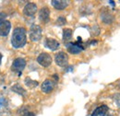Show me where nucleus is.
<instances>
[{"label": "nucleus", "mask_w": 120, "mask_h": 116, "mask_svg": "<svg viewBox=\"0 0 120 116\" xmlns=\"http://www.w3.org/2000/svg\"><path fill=\"white\" fill-rule=\"evenodd\" d=\"M71 38H72V29L68 28L63 29V41L68 42Z\"/></svg>", "instance_id": "15"}, {"label": "nucleus", "mask_w": 120, "mask_h": 116, "mask_svg": "<svg viewBox=\"0 0 120 116\" xmlns=\"http://www.w3.org/2000/svg\"><path fill=\"white\" fill-rule=\"evenodd\" d=\"M23 116H35V114L33 112H27V113H25Z\"/></svg>", "instance_id": "21"}, {"label": "nucleus", "mask_w": 120, "mask_h": 116, "mask_svg": "<svg viewBox=\"0 0 120 116\" xmlns=\"http://www.w3.org/2000/svg\"><path fill=\"white\" fill-rule=\"evenodd\" d=\"M26 33H27L26 29L24 28H21V27L16 28L13 30L12 38H11V44L14 48L19 49V48L23 47L26 44V42H27Z\"/></svg>", "instance_id": "1"}, {"label": "nucleus", "mask_w": 120, "mask_h": 116, "mask_svg": "<svg viewBox=\"0 0 120 116\" xmlns=\"http://www.w3.org/2000/svg\"><path fill=\"white\" fill-rule=\"evenodd\" d=\"M51 3L55 8L59 10L65 9L68 6V1H66V0H53Z\"/></svg>", "instance_id": "12"}, {"label": "nucleus", "mask_w": 120, "mask_h": 116, "mask_svg": "<svg viewBox=\"0 0 120 116\" xmlns=\"http://www.w3.org/2000/svg\"><path fill=\"white\" fill-rule=\"evenodd\" d=\"M55 61L58 66L65 67L68 65V55L64 52H59L58 54H56Z\"/></svg>", "instance_id": "4"}, {"label": "nucleus", "mask_w": 120, "mask_h": 116, "mask_svg": "<svg viewBox=\"0 0 120 116\" xmlns=\"http://www.w3.org/2000/svg\"><path fill=\"white\" fill-rule=\"evenodd\" d=\"M25 66H26V61L23 58H16L13 61L11 69L14 72L20 74L23 71V69L25 68Z\"/></svg>", "instance_id": "3"}, {"label": "nucleus", "mask_w": 120, "mask_h": 116, "mask_svg": "<svg viewBox=\"0 0 120 116\" xmlns=\"http://www.w3.org/2000/svg\"><path fill=\"white\" fill-rule=\"evenodd\" d=\"M6 17H7V15L6 14H4V13H0V23H1V22H3V21L5 20L4 18H5Z\"/></svg>", "instance_id": "20"}, {"label": "nucleus", "mask_w": 120, "mask_h": 116, "mask_svg": "<svg viewBox=\"0 0 120 116\" xmlns=\"http://www.w3.org/2000/svg\"><path fill=\"white\" fill-rule=\"evenodd\" d=\"M37 62L39 65H41L44 67H48L52 64V57L49 54L47 53H42L38 57H37Z\"/></svg>", "instance_id": "5"}, {"label": "nucleus", "mask_w": 120, "mask_h": 116, "mask_svg": "<svg viewBox=\"0 0 120 116\" xmlns=\"http://www.w3.org/2000/svg\"><path fill=\"white\" fill-rule=\"evenodd\" d=\"M11 29V23L8 20H4L0 23V36L6 37L8 35Z\"/></svg>", "instance_id": "7"}, {"label": "nucleus", "mask_w": 120, "mask_h": 116, "mask_svg": "<svg viewBox=\"0 0 120 116\" xmlns=\"http://www.w3.org/2000/svg\"><path fill=\"white\" fill-rule=\"evenodd\" d=\"M36 12H37V6L35 3H28L23 8V13L28 17L34 16Z\"/></svg>", "instance_id": "8"}, {"label": "nucleus", "mask_w": 120, "mask_h": 116, "mask_svg": "<svg viewBox=\"0 0 120 116\" xmlns=\"http://www.w3.org/2000/svg\"><path fill=\"white\" fill-rule=\"evenodd\" d=\"M2 54H0V65H1V61H2Z\"/></svg>", "instance_id": "22"}, {"label": "nucleus", "mask_w": 120, "mask_h": 116, "mask_svg": "<svg viewBox=\"0 0 120 116\" xmlns=\"http://www.w3.org/2000/svg\"><path fill=\"white\" fill-rule=\"evenodd\" d=\"M11 89H12L14 92L18 93V94H19V95H24V94H25V90H24V88H23L22 87H20L19 84H16L15 86H13Z\"/></svg>", "instance_id": "17"}, {"label": "nucleus", "mask_w": 120, "mask_h": 116, "mask_svg": "<svg viewBox=\"0 0 120 116\" xmlns=\"http://www.w3.org/2000/svg\"><path fill=\"white\" fill-rule=\"evenodd\" d=\"M42 28L39 25H31L30 29V39L32 42H38L42 39Z\"/></svg>", "instance_id": "2"}, {"label": "nucleus", "mask_w": 120, "mask_h": 116, "mask_svg": "<svg viewBox=\"0 0 120 116\" xmlns=\"http://www.w3.org/2000/svg\"><path fill=\"white\" fill-rule=\"evenodd\" d=\"M45 46L50 49L51 51H56L59 48L60 44L56 40V39H52V38H47L45 40Z\"/></svg>", "instance_id": "11"}, {"label": "nucleus", "mask_w": 120, "mask_h": 116, "mask_svg": "<svg viewBox=\"0 0 120 116\" xmlns=\"http://www.w3.org/2000/svg\"><path fill=\"white\" fill-rule=\"evenodd\" d=\"M6 102H7L6 99H4V98H1V99H0V108L4 107V106L6 105Z\"/></svg>", "instance_id": "19"}, {"label": "nucleus", "mask_w": 120, "mask_h": 116, "mask_svg": "<svg viewBox=\"0 0 120 116\" xmlns=\"http://www.w3.org/2000/svg\"><path fill=\"white\" fill-rule=\"evenodd\" d=\"M55 86H56V83L53 81V80H50V79H46L43 82L42 84V90L43 92L45 93H50L53 91V89L55 88Z\"/></svg>", "instance_id": "9"}, {"label": "nucleus", "mask_w": 120, "mask_h": 116, "mask_svg": "<svg viewBox=\"0 0 120 116\" xmlns=\"http://www.w3.org/2000/svg\"><path fill=\"white\" fill-rule=\"evenodd\" d=\"M101 18H102V20L105 23H107V24L112 23L113 20H114V16L112 15L111 12H109V11H104V12H102Z\"/></svg>", "instance_id": "14"}, {"label": "nucleus", "mask_w": 120, "mask_h": 116, "mask_svg": "<svg viewBox=\"0 0 120 116\" xmlns=\"http://www.w3.org/2000/svg\"><path fill=\"white\" fill-rule=\"evenodd\" d=\"M66 23H67V20H66V18H65L64 17L58 18V19H57V24H58L59 26H63V25H65Z\"/></svg>", "instance_id": "18"}, {"label": "nucleus", "mask_w": 120, "mask_h": 116, "mask_svg": "<svg viewBox=\"0 0 120 116\" xmlns=\"http://www.w3.org/2000/svg\"><path fill=\"white\" fill-rule=\"evenodd\" d=\"M67 48L68 51L72 54H79L82 50H84V46H82L80 43H70V44H67Z\"/></svg>", "instance_id": "6"}, {"label": "nucleus", "mask_w": 120, "mask_h": 116, "mask_svg": "<svg viewBox=\"0 0 120 116\" xmlns=\"http://www.w3.org/2000/svg\"><path fill=\"white\" fill-rule=\"evenodd\" d=\"M25 84H26V86H27V87H30V88H32V87H36L37 86H38V85H39V83H38L37 81L30 79V77H27V78L25 79Z\"/></svg>", "instance_id": "16"}, {"label": "nucleus", "mask_w": 120, "mask_h": 116, "mask_svg": "<svg viewBox=\"0 0 120 116\" xmlns=\"http://www.w3.org/2000/svg\"><path fill=\"white\" fill-rule=\"evenodd\" d=\"M107 112H108V107L106 105H101L93 111L91 116H105Z\"/></svg>", "instance_id": "13"}, {"label": "nucleus", "mask_w": 120, "mask_h": 116, "mask_svg": "<svg viewBox=\"0 0 120 116\" xmlns=\"http://www.w3.org/2000/svg\"><path fill=\"white\" fill-rule=\"evenodd\" d=\"M119 88H120V84H119Z\"/></svg>", "instance_id": "23"}, {"label": "nucleus", "mask_w": 120, "mask_h": 116, "mask_svg": "<svg viewBox=\"0 0 120 116\" xmlns=\"http://www.w3.org/2000/svg\"><path fill=\"white\" fill-rule=\"evenodd\" d=\"M49 18H50V10L48 7H43L41 8V10L39 11V19L44 22V23H46L49 21Z\"/></svg>", "instance_id": "10"}]
</instances>
